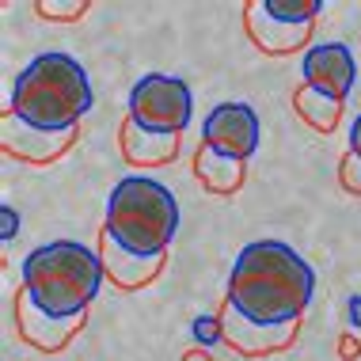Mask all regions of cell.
<instances>
[{"label":"cell","instance_id":"52a82bcc","mask_svg":"<svg viewBox=\"0 0 361 361\" xmlns=\"http://www.w3.org/2000/svg\"><path fill=\"white\" fill-rule=\"evenodd\" d=\"M300 76H305V84L316 87L319 95L343 103L346 95L354 92L357 61H354V54H350L346 42H319V46H312V50L305 54Z\"/></svg>","mask_w":361,"mask_h":361},{"label":"cell","instance_id":"9a60e30c","mask_svg":"<svg viewBox=\"0 0 361 361\" xmlns=\"http://www.w3.org/2000/svg\"><path fill=\"white\" fill-rule=\"evenodd\" d=\"M293 106H297V114L312 126V130H324V133H331L338 126V118H343V103L319 95L316 87H308V84H300L297 92H293Z\"/></svg>","mask_w":361,"mask_h":361},{"label":"cell","instance_id":"4fadbf2b","mask_svg":"<svg viewBox=\"0 0 361 361\" xmlns=\"http://www.w3.org/2000/svg\"><path fill=\"white\" fill-rule=\"evenodd\" d=\"M118 141H122V156L133 164V168H164V164H171L175 152H179V137L149 133V130H141V126L130 122V118H126Z\"/></svg>","mask_w":361,"mask_h":361},{"label":"cell","instance_id":"ac0fdd59","mask_svg":"<svg viewBox=\"0 0 361 361\" xmlns=\"http://www.w3.org/2000/svg\"><path fill=\"white\" fill-rule=\"evenodd\" d=\"M338 183L350 190V194H361V156L346 152L343 164H338Z\"/></svg>","mask_w":361,"mask_h":361},{"label":"cell","instance_id":"8fae6325","mask_svg":"<svg viewBox=\"0 0 361 361\" xmlns=\"http://www.w3.org/2000/svg\"><path fill=\"white\" fill-rule=\"evenodd\" d=\"M99 259H103V270H106V278L114 281L118 289H145L149 281L160 278V270H164V259L168 255H152V259H141V255H133V251H126L118 247L111 236H99Z\"/></svg>","mask_w":361,"mask_h":361},{"label":"cell","instance_id":"7a4b0ae2","mask_svg":"<svg viewBox=\"0 0 361 361\" xmlns=\"http://www.w3.org/2000/svg\"><path fill=\"white\" fill-rule=\"evenodd\" d=\"M92 80L84 65L69 54H38L23 73L16 76L12 106L8 111L35 130L65 133L80 130V118L92 111Z\"/></svg>","mask_w":361,"mask_h":361},{"label":"cell","instance_id":"e0dca14e","mask_svg":"<svg viewBox=\"0 0 361 361\" xmlns=\"http://www.w3.org/2000/svg\"><path fill=\"white\" fill-rule=\"evenodd\" d=\"M35 12L42 19H57V23H69V19H80L87 12V0H38Z\"/></svg>","mask_w":361,"mask_h":361},{"label":"cell","instance_id":"7402d4cb","mask_svg":"<svg viewBox=\"0 0 361 361\" xmlns=\"http://www.w3.org/2000/svg\"><path fill=\"white\" fill-rule=\"evenodd\" d=\"M187 361H209V350H190Z\"/></svg>","mask_w":361,"mask_h":361},{"label":"cell","instance_id":"44dd1931","mask_svg":"<svg viewBox=\"0 0 361 361\" xmlns=\"http://www.w3.org/2000/svg\"><path fill=\"white\" fill-rule=\"evenodd\" d=\"M350 152L361 156V114L354 118V126H350Z\"/></svg>","mask_w":361,"mask_h":361},{"label":"cell","instance_id":"2e32d148","mask_svg":"<svg viewBox=\"0 0 361 361\" xmlns=\"http://www.w3.org/2000/svg\"><path fill=\"white\" fill-rule=\"evenodd\" d=\"M267 16L281 19V23H312L319 16V0H262Z\"/></svg>","mask_w":361,"mask_h":361},{"label":"cell","instance_id":"8992f818","mask_svg":"<svg viewBox=\"0 0 361 361\" xmlns=\"http://www.w3.org/2000/svg\"><path fill=\"white\" fill-rule=\"evenodd\" d=\"M206 149L232 156V160H247L259 149V114L247 103H221L206 118Z\"/></svg>","mask_w":361,"mask_h":361},{"label":"cell","instance_id":"603a6c76","mask_svg":"<svg viewBox=\"0 0 361 361\" xmlns=\"http://www.w3.org/2000/svg\"><path fill=\"white\" fill-rule=\"evenodd\" d=\"M350 316H357V319H361V297H354V305H350Z\"/></svg>","mask_w":361,"mask_h":361},{"label":"cell","instance_id":"9c48e42d","mask_svg":"<svg viewBox=\"0 0 361 361\" xmlns=\"http://www.w3.org/2000/svg\"><path fill=\"white\" fill-rule=\"evenodd\" d=\"M221 327H224V343L236 350V354H243V357H270V354H281V350H289L293 338H297V324H281V327L255 324V319L240 316L232 305H224Z\"/></svg>","mask_w":361,"mask_h":361},{"label":"cell","instance_id":"5bb4252c","mask_svg":"<svg viewBox=\"0 0 361 361\" xmlns=\"http://www.w3.org/2000/svg\"><path fill=\"white\" fill-rule=\"evenodd\" d=\"M194 175L209 194H236L243 187L247 168H243V160H232V156H221L202 145L198 156H194Z\"/></svg>","mask_w":361,"mask_h":361},{"label":"cell","instance_id":"ffe728a7","mask_svg":"<svg viewBox=\"0 0 361 361\" xmlns=\"http://www.w3.org/2000/svg\"><path fill=\"white\" fill-rule=\"evenodd\" d=\"M16 224H19L16 209L12 206H0V240H12L16 236Z\"/></svg>","mask_w":361,"mask_h":361},{"label":"cell","instance_id":"6da1fadb","mask_svg":"<svg viewBox=\"0 0 361 361\" xmlns=\"http://www.w3.org/2000/svg\"><path fill=\"white\" fill-rule=\"evenodd\" d=\"M316 293V270L305 255L278 240H255L236 255V267L228 274V300L240 316L255 324H297Z\"/></svg>","mask_w":361,"mask_h":361},{"label":"cell","instance_id":"ba28073f","mask_svg":"<svg viewBox=\"0 0 361 361\" xmlns=\"http://www.w3.org/2000/svg\"><path fill=\"white\" fill-rule=\"evenodd\" d=\"M76 137H80V130H65V133L35 130V126H27L23 118H16L12 111L0 118V145H4L8 156H16V160H23V164H50V160H61Z\"/></svg>","mask_w":361,"mask_h":361},{"label":"cell","instance_id":"d6986e66","mask_svg":"<svg viewBox=\"0 0 361 361\" xmlns=\"http://www.w3.org/2000/svg\"><path fill=\"white\" fill-rule=\"evenodd\" d=\"M194 338L202 343V350H206L209 343H224V327H221V319L198 316V319H194Z\"/></svg>","mask_w":361,"mask_h":361},{"label":"cell","instance_id":"5b68a950","mask_svg":"<svg viewBox=\"0 0 361 361\" xmlns=\"http://www.w3.org/2000/svg\"><path fill=\"white\" fill-rule=\"evenodd\" d=\"M194 118V95L179 76L149 73L130 92V122H137L149 133L179 137Z\"/></svg>","mask_w":361,"mask_h":361},{"label":"cell","instance_id":"3957f363","mask_svg":"<svg viewBox=\"0 0 361 361\" xmlns=\"http://www.w3.org/2000/svg\"><path fill=\"white\" fill-rule=\"evenodd\" d=\"M106 278L103 259L73 240H54L23 259V293L46 316L76 319L95 300Z\"/></svg>","mask_w":361,"mask_h":361},{"label":"cell","instance_id":"7c38bea8","mask_svg":"<svg viewBox=\"0 0 361 361\" xmlns=\"http://www.w3.org/2000/svg\"><path fill=\"white\" fill-rule=\"evenodd\" d=\"M308 31H312V23H281V19L267 16L262 0L247 4V35L267 54H293L297 46L308 42Z\"/></svg>","mask_w":361,"mask_h":361},{"label":"cell","instance_id":"277c9868","mask_svg":"<svg viewBox=\"0 0 361 361\" xmlns=\"http://www.w3.org/2000/svg\"><path fill=\"white\" fill-rule=\"evenodd\" d=\"M103 232L141 259L168 255L175 232H179V202L164 183L149 175H126L122 183H114L106 198Z\"/></svg>","mask_w":361,"mask_h":361},{"label":"cell","instance_id":"30bf717a","mask_svg":"<svg viewBox=\"0 0 361 361\" xmlns=\"http://www.w3.org/2000/svg\"><path fill=\"white\" fill-rule=\"evenodd\" d=\"M80 327H84V316L54 319V316H46V312L38 308L23 289H19V297H16V331H19V338L31 343L35 350H42V354H57V350H65L76 335H80Z\"/></svg>","mask_w":361,"mask_h":361}]
</instances>
